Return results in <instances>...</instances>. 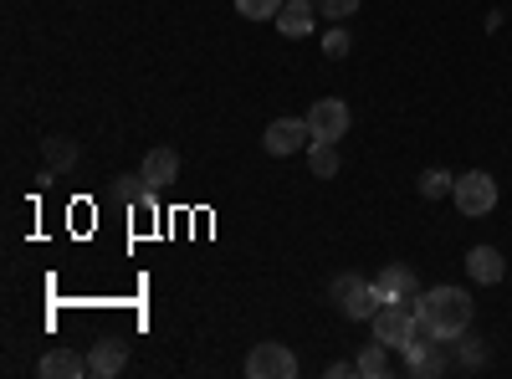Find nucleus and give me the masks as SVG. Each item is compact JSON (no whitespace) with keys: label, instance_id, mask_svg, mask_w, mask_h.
Segmentation results:
<instances>
[{"label":"nucleus","instance_id":"1","mask_svg":"<svg viewBox=\"0 0 512 379\" xmlns=\"http://www.w3.org/2000/svg\"><path fill=\"white\" fill-rule=\"evenodd\" d=\"M415 308H420V318L431 323L446 344L456 339V333L472 328V292H466V287H431V292H420V298H415Z\"/></svg>","mask_w":512,"mask_h":379},{"label":"nucleus","instance_id":"2","mask_svg":"<svg viewBox=\"0 0 512 379\" xmlns=\"http://www.w3.org/2000/svg\"><path fill=\"white\" fill-rule=\"evenodd\" d=\"M415 318H420L415 298H400V303H384V308L374 313V339H379V344H390V349H405V339H410V328H415Z\"/></svg>","mask_w":512,"mask_h":379},{"label":"nucleus","instance_id":"3","mask_svg":"<svg viewBox=\"0 0 512 379\" xmlns=\"http://www.w3.org/2000/svg\"><path fill=\"white\" fill-rule=\"evenodd\" d=\"M451 200H456V210L461 216H487V210L497 205V180L492 175H482V170H472V175H456V190H451Z\"/></svg>","mask_w":512,"mask_h":379},{"label":"nucleus","instance_id":"4","mask_svg":"<svg viewBox=\"0 0 512 379\" xmlns=\"http://www.w3.org/2000/svg\"><path fill=\"white\" fill-rule=\"evenodd\" d=\"M246 379H297V354L287 344H256L246 354Z\"/></svg>","mask_w":512,"mask_h":379},{"label":"nucleus","instance_id":"5","mask_svg":"<svg viewBox=\"0 0 512 379\" xmlns=\"http://www.w3.org/2000/svg\"><path fill=\"white\" fill-rule=\"evenodd\" d=\"M308 144H313L308 118H272L267 134H262V149L277 154V159H287V154H297V149H308Z\"/></svg>","mask_w":512,"mask_h":379},{"label":"nucleus","instance_id":"6","mask_svg":"<svg viewBox=\"0 0 512 379\" xmlns=\"http://www.w3.org/2000/svg\"><path fill=\"white\" fill-rule=\"evenodd\" d=\"M308 129H313V139L338 144V139L349 134V103H344V98H318V103L308 108Z\"/></svg>","mask_w":512,"mask_h":379},{"label":"nucleus","instance_id":"7","mask_svg":"<svg viewBox=\"0 0 512 379\" xmlns=\"http://www.w3.org/2000/svg\"><path fill=\"white\" fill-rule=\"evenodd\" d=\"M313 26H318V6H313V0H287V6L277 11V31L292 36V41L313 36Z\"/></svg>","mask_w":512,"mask_h":379},{"label":"nucleus","instance_id":"8","mask_svg":"<svg viewBox=\"0 0 512 379\" xmlns=\"http://www.w3.org/2000/svg\"><path fill=\"white\" fill-rule=\"evenodd\" d=\"M123 364H128V344H123V339H98V344L88 349V374H98V379L123 374Z\"/></svg>","mask_w":512,"mask_h":379},{"label":"nucleus","instance_id":"9","mask_svg":"<svg viewBox=\"0 0 512 379\" xmlns=\"http://www.w3.org/2000/svg\"><path fill=\"white\" fill-rule=\"evenodd\" d=\"M466 272H472V282L492 287V282H502L507 262H502V251H497V246H472V251H466Z\"/></svg>","mask_w":512,"mask_h":379},{"label":"nucleus","instance_id":"10","mask_svg":"<svg viewBox=\"0 0 512 379\" xmlns=\"http://www.w3.org/2000/svg\"><path fill=\"white\" fill-rule=\"evenodd\" d=\"M374 287H379L390 303H400V298H420V282H415V272H410V267H400V262L384 267V272L374 277Z\"/></svg>","mask_w":512,"mask_h":379},{"label":"nucleus","instance_id":"11","mask_svg":"<svg viewBox=\"0 0 512 379\" xmlns=\"http://www.w3.org/2000/svg\"><path fill=\"white\" fill-rule=\"evenodd\" d=\"M139 175H144L154 190H159V185H175V180H180V154H175V149H149Z\"/></svg>","mask_w":512,"mask_h":379},{"label":"nucleus","instance_id":"12","mask_svg":"<svg viewBox=\"0 0 512 379\" xmlns=\"http://www.w3.org/2000/svg\"><path fill=\"white\" fill-rule=\"evenodd\" d=\"M36 374L41 379H77V374H88V359L72 354V349H52V354H41Z\"/></svg>","mask_w":512,"mask_h":379},{"label":"nucleus","instance_id":"13","mask_svg":"<svg viewBox=\"0 0 512 379\" xmlns=\"http://www.w3.org/2000/svg\"><path fill=\"white\" fill-rule=\"evenodd\" d=\"M384 303H390V298H384V292H379L374 282H364V287L354 292V298H344L338 308H344V318H354V323H374V313H379Z\"/></svg>","mask_w":512,"mask_h":379},{"label":"nucleus","instance_id":"14","mask_svg":"<svg viewBox=\"0 0 512 379\" xmlns=\"http://www.w3.org/2000/svg\"><path fill=\"white\" fill-rule=\"evenodd\" d=\"M405 374H415V379H436V374H446V344L405 354Z\"/></svg>","mask_w":512,"mask_h":379},{"label":"nucleus","instance_id":"15","mask_svg":"<svg viewBox=\"0 0 512 379\" xmlns=\"http://www.w3.org/2000/svg\"><path fill=\"white\" fill-rule=\"evenodd\" d=\"M113 200H123V205H154V185L144 175H118L113 180Z\"/></svg>","mask_w":512,"mask_h":379},{"label":"nucleus","instance_id":"16","mask_svg":"<svg viewBox=\"0 0 512 379\" xmlns=\"http://www.w3.org/2000/svg\"><path fill=\"white\" fill-rule=\"evenodd\" d=\"M354 374H359V379H384V374H390V344L374 339V344L354 359Z\"/></svg>","mask_w":512,"mask_h":379},{"label":"nucleus","instance_id":"17","mask_svg":"<svg viewBox=\"0 0 512 379\" xmlns=\"http://www.w3.org/2000/svg\"><path fill=\"white\" fill-rule=\"evenodd\" d=\"M308 164H313V180H333V175H338V144L313 139V144H308Z\"/></svg>","mask_w":512,"mask_h":379},{"label":"nucleus","instance_id":"18","mask_svg":"<svg viewBox=\"0 0 512 379\" xmlns=\"http://www.w3.org/2000/svg\"><path fill=\"white\" fill-rule=\"evenodd\" d=\"M451 190H456V175H451V170H425V175H420V195H425V200H441V195H451Z\"/></svg>","mask_w":512,"mask_h":379},{"label":"nucleus","instance_id":"19","mask_svg":"<svg viewBox=\"0 0 512 379\" xmlns=\"http://www.w3.org/2000/svg\"><path fill=\"white\" fill-rule=\"evenodd\" d=\"M282 6H287V0H236V16H246V21H277Z\"/></svg>","mask_w":512,"mask_h":379},{"label":"nucleus","instance_id":"20","mask_svg":"<svg viewBox=\"0 0 512 379\" xmlns=\"http://www.w3.org/2000/svg\"><path fill=\"white\" fill-rule=\"evenodd\" d=\"M313 6H318V16H328L333 26L349 21V16H359V0H313Z\"/></svg>","mask_w":512,"mask_h":379},{"label":"nucleus","instance_id":"21","mask_svg":"<svg viewBox=\"0 0 512 379\" xmlns=\"http://www.w3.org/2000/svg\"><path fill=\"white\" fill-rule=\"evenodd\" d=\"M456 344H461V349H456V359H461L466 369L487 364V344H482V339H466V333H456Z\"/></svg>","mask_w":512,"mask_h":379},{"label":"nucleus","instance_id":"22","mask_svg":"<svg viewBox=\"0 0 512 379\" xmlns=\"http://www.w3.org/2000/svg\"><path fill=\"white\" fill-rule=\"evenodd\" d=\"M349 47H354V41H349L344 21H338V26H333V31L323 36V57H333V62H338V57H349Z\"/></svg>","mask_w":512,"mask_h":379},{"label":"nucleus","instance_id":"23","mask_svg":"<svg viewBox=\"0 0 512 379\" xmlns=\"http://www.w3.org/2000/svg\"><path fill=\"white\" fill-rule=\"evenodd\" d=\"M47 164H52V170H67V164H77V144H67V139H47Z\"/></svg>","mask_w":512,"mask_h":379},{"label":"nucleus","instance_id":"24","mask_svg":"<svg viewBox=\"0 0 512 379\" xmlns=\"http://www.w3.org/2000/svg\"><path fill=\"white\" fill-rule=\"evenodd\" d=\"M359 287H364V277H354V272H338V277H333V298L344 303V298H354Z\"/></svg>","mask_w":512,"mask_h":379},{"label":"nucleus","instance_id":"25","mask_svg":"<svg viewBox=\"0 0 512 379\" xmlns=\"http://www.w3.org/2000/svg\"><path fill=\"white\" fill-rule=\"evenodd\" d=\"M349 374H354V364H344V359L328 364V379H349Z\"/></svg>","mask_w":512,"mask_h":379}]
</instances>
